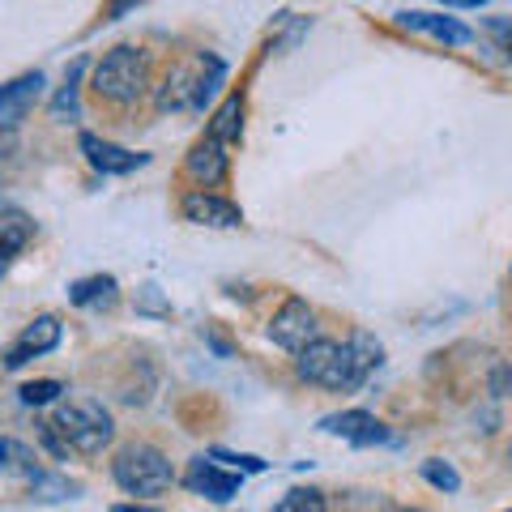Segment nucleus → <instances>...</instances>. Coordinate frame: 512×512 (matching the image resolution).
I'll use <instances>...</instances> for the list:
<instances>
[{"mask_svg": "<svg viewBox=\"0 0 512 512\" xmlns=\"http://www.w3.org/2000/svg\"><path fill=\"white\" fill-rule=\"evenodd\" d=\"M380 359H384V350H380V342L372 338V333H355L350 342L316 338L308 350L295 355V372L308 384H320V389L350 393L376 372Z\"/></svg>", "mask_w": 512, "mask_h": 512, "instance_id": "obj_1", "label": "nucleus"}, {"mask_svg": "<svg viewBox=\"0 0 512 512\" xmlns=\"http://www.w3.org/2000/svg\"><path fill=\"white\" fill-rule=\"evenodd\" d=\"M397 22L406 30H423V35L440 39V43H474V30L461 26L457 18H440V13H397Z\"/></svg>", "mask_w": 512, "mask_h": 512, "instance_id": "obj_14", "label": "nucleus"}, {"mask_svg": "<svg viewBox=\"0 0 512 512\" xmlns=\"http://www.w3.org/2000/svg\"><path fill=\"white\" fill-rule=\"evenodd\" d=\"M111 478L128 495H163L175 483V470L154 444H124L111 461Z\"/></svg>", "mask_w": 512, "mask_h": 512, "instance_id": "obj_5", "label": "nucleus"}, {"mask_svg": "<svg viewBox=\"0 0 512 512\" xmlns=\"http://www.w3.org/2000/svg\"><path fill=\"white\" fill-rule=\"evenodd\" d=\"M500 35H504V52H512V26H500Z\"/></svg>", "mask_w": 512, "mask_h": 512, "instance_id": "obj_29", "label": "nucleus"}, {"mask_svg": "<svg viewBox=\"0 0 512 512\" xmlns=\"http://www.w3.org/2000/svg\"><path fill=\"white\" fill-rule=\"evenodd\" d=\"M180 214H184V222H192V227H239V222H244L235 201L218 197V192H205V188L184 192Z\"/></svg>", "mask_w": 512, "mask_h": 512, "instance_id": "obj_7", "label": "nucleus"}, {"mask_svg": "<svg viewBox=\"0 0 512 512\" xmlns=\"http://www.w3.org/2000/svg\"><path fill=\"white\" fill-rule=\"evenodd\" d=\"M491 393L495 397H508L512 393V367H495V372H491Z\"/></svg>", "mask_w": 512, "mask_h": 512, "instance_id": "obj_24", "label": "nucleus"}, {"mask_svg": "<svg viewBox=\"0 0 512 512\" xmlns=\"http://www.w3.org/2000/svg\"><path fill=\"white\" fill-rule=\"evenodd\" d=\"M94 90L107 103H137L141 94L150 90V56L141 47H111L94 69Z\"/></svg>", "mask_w": 512, "mask_h": 512, "instance_id": "obj_4", "label": "nucleus"}, {"mask_svg": "<svg viewBox=\"0 0 512 512\" xmlns=\"http://www.w3.org/2000/svg\"><path fill=\"white\" fill-rule=\"evenodd\" d=\"M13 453H18V444L0 440V470H5V466H9V457H13Z\"/></svg>", "mask_w": 512, "mask_h": 512, "instance_id": "obj_26", "label": "nucleus"}, {"mask_svg": "<svg viewBox=\"0 0 512 512\" xmlns=\"http://www.w3.org/2000/svg\"><path fill=\"white\" fill-rule=\"evenodd\" d=\"M320 431H329V436H342L350 444H389V427H384L376 414L367 410H342V414H329V419H320Z\"/></svg>", "mask_w": 512, "mask_h": 512, "instance_id": "obj_8", "label": "nucleus"}, {"mask_svg": "<svg viewBox=\"0 0 512 512\" xmlns=\"http://www.w3.org/2000/svg\"><path fill=\"white\" fill-rule=\"evenodd\" d=\"M389 512H402V508H389Z\"/></svg>", "mask_w": 512, "mask_h": 512, "instance_id": "obj_31", "label": "nucleus"}, {"mask_svg": "<svg viewBox=\"0 0 512 512\" xmlns=\"http://www.w3.org/2000/svg\"><path fill=\"white\" fill-rule=\"evenodd\" d=\"M111 512H163V508H150V504H116Z\"/></svg>", "mask_w": 512, "mask_h": 512, "instance_id": "obj_27", "label": "nucleus"}, {"mask_svg": "<svg viewBox=\"0 0 512 512\" xmlns=\"http://www.w3.org/2000/svg\"><path fill=\"white\" fill-rule=\"evenodd\" d=\"M82 69H86V60H77L73 69H69V82L60 86L56 103H52V116H56V120H64V116H77V77H82Z\"/></svg>", "mask_w": 512, "mask_h": 512, "instance_id": "obj_19", "label": "nucleus"}, {"mask_svg": "<svg viewBox=\"0 0 512 512\" xmlns=\"http://www.w3.org/2000/svg\"><path fill=\"white\" fill-rule=\"evenodd\" d=\"M269 338H274L282 350H291V355H299V350H308V346L320 338L316 312H312L303 299H286L282 308L274 312V320H269Z\"/></svg>", "mask_w": 512, "mask_h": 512, "instance_id": "obj_6", "label": "nucleus"}, {"mask_svg": "<svg viewBox=\"0 0 512 512\" xmlns=\"http://www.w3.org/2000/svg\"><path fill=\"white\" fill-rule=\"evenodd\" d=\"M82 154L90 158V167L103 171V175H128V171L146 167V154L120 150V146H111V141L94 137V133H82Z\"/></svg>", "mask_w": 512, "mask_h": 512, "instance_id": "obj_11", "label": "nucleus"}, {"mask_svg": "<svg viewBox=\"0 0 512 512\" xmlns=\"http://www.w3.org/2000/svg\"><path fill=\"white\" fill-rule=\"evenodd\" d=\"M52 427L60 431V440L73 448V453H103L116 436V423H111V414L103 410V402H94V397H69V402H60L56 414H52Z\"/></svg>", "mask_w": 512, "mask_h": 512, "instance_id": "obj_3", "label": "nucleus"}, {"mask_svg": "<svg viewBox=\"0 0 512 512\" xmlns=\"http://www.w3.org/2000/svg\"><path fill=\"white\" fill-rule=\"evenodd\" d=\"M30 235H35V222L26 214H0V278H5L13 256L30 244Z\"/></svg>", "mask_w": 512, "mask_h": 512, "instance_id": "obj_15", "label": "nucleus"}, {"mask_svg": "<svg viewBox=\"0 0 512 512\" xmlns=\"http://www.w3.org/2000/svg\"><path fill=\"white\" fill-rule=\"evenodd\" d=\"M137 308H141V312H154V316H171V308L163 303V295H158V286H141Z\"/></svg>", "mask_w": 512, "mask_h": 512, "instance_id": "obj_23", "label": "nucleus"}, {"mask_svg": "<svg viewBox=\"0 0 512 512\" xmlns=\"http://www.w3.org/2000/svg\"><path fill=\"white\" fill-rule=\"evenodd\" d=\"M188 175L197 184H205V188H214V184H222L227 180V171H231V154H227V141H218V137H210L205 133L197 146L188 150Z\"/></svg>", "mask_w": 512, "mask_h": 512, "instance_id": "obj_9", "label": "nucleus"}, {"mask_svg": "<svg viewBox=\"0 0 512 512\" xmlns=\"http://www.w3.org/2000/svg\"><path fill=\"white\" fill-rule=\"evenodd\" d=\"M508 466H512V444H508Z\"/></svg>", "mask_w": 512, "mask_h": 512, "instance_id": "obj_30", "label": "nucleus"}, {"mask_svg": "<svg viewBox=\"0 0 512 512\" xmlns=\"http://www.w3.org/2000/svg\"><path fill=\"white\" fill-rule=\"evenodd\" d=\"M423 478H427V483L436 487V491H448V495H453V491L461 487V474H457L453 466H448V461H436V457L423 461Z\"/></svg>", "mask_w": 512, "mask_h": 512, "instance_id": "obj_20", "label": "nucleus"}, {"mask_svg": "<svg viewBox=\"0 0 512 512\" xmlns=\"http://www.w3.org/2000/svg\"><path fill=\"white\" fill-rule=\"evenodd\" d=\"M222 77H227V64L210 52H201L192 64H175L158 90V111H201L218 94Z\"/></svg>", "mask_w": 512, "mask_h": 512, "instance_id": "obj_2", "label": "nucleus"}, {"mask_svg": "<svg viewBox=\"0 0 512 512\" xmlns=\"http://www.w3.org/2000/svg\"><path fill=\"white\" fill-rule=\"evenodd\" d=\"M56 342H60V320L56 316H35L22 329V338L13 342V350L5 355V367H22L35 355H47V350H56Z\"/></svg>", "mask_w": 512, "mask_h": 512, "instance_id": "obj_10", "label": "nucleus"}, {"mask_svg": "<svg viewBox=\"0 0 512 512\" xmlns=\"http://www.w3.org/2000/svg\"><path fill=\"white\" fill-rule=\"evenodd\" d=\"M116 278L111 274H94V278H82V282H73V291L69 299L77 303V308H111L116 303Z\"/></svg>", "mask_w": 512, "mask_h": 512, "instance_id": "obj_16", "label": "nucleus"}, {"mask_svg": "<svg viewBox=\"0 0 512 512\" xmlns=\"http://www.w3.org/2000/svg\"><path fill=\"white\" fill-rule=\"evenodd\" d=\"M60 393H64L60 380H30V384H22V402L26 406H47V402H56Z\"/></svg>", "mask_w": 512, "mask_h": 512, "instance_id": "obj_21", "label": "nucleus"}, {"mask_svg": "<svg viewBox=\"0 0 512 512\" xmlns=\"http://www.w3.org/2000/svg\"><path fill=\"white\" fill-rule=\"evenodd\" d=\"M43 94V73H26L18 77V82L0 86V128H13L30 107H35V99Z\"/></svg>", "mask_w": 512, "mask_h": 512, "instance_id": "obj_13", "label": "nucleus"}, {"mask_svg": "<svg viewBox=\"0 0 512 512\" xmlns=\"http://www.w3.org/2000/svg\"><path fill=\"white\" fill-rule=\"evenodd\" d=\"M239 133H244V94H231V99L218 107V116H214V124H210V137H218V141H239Z\"/></svg>", "mask_w": 512, "mask_h": 512, "instance_id": "obj_17", "label": "nucleus"}, {"mask_svg": "<svg viewBox=\"0 0 512 512\" xmlns=\"http://www.w3.org/2000/svg\"><path fill=\"white\" fill-rule=\"evenodd\" d=\"M184 483H188V491L205 495V500H235V491H239V474L218 470V466H214V457H210V461L197 457V461L188 466Z\"/></svg>", "mask_w": 512, "mask_h": 512, "instance_id": "obj_12", "label": "nucleus"}, {"mask_svg": "<svg viewBox=\"0 0 512 512\" xmlns=\"http://www.w3.org/2000/svg\"><path fill=\"white\" fill-rule=\"evenodd\" d=\"M210 457H214V461H227V466H239L244 474H261V470H265V461H261V457H248V453H227V448H214Z\"/></svg>", "mask_w": 512, "mask_h": 512, "instance_id": "obj_22", "label": "nucleus"}, {"mask_svg": "<svg viewBox=\"0 0 512 512\" xmlns=\"http://www.w3.org/2000/svg\"><path fill=\"white\" fill-rule=\"evenodd\" d=\"M274 512H329V504H325V495H320V491H312V487H295V491H286V495H282Z\"/></svg>", "mask_w": 512, "mask_h": 512, "instance_id": "obj_18", "label": "nucleus"}, {"mask_svg": "<svg viewBox=\"0 0 512 512\" xmlns=\"http://www.w3.org/2000/svg\"><path fill=\"white\" fill-rule=\"evenodd\" d=\"M141 0H111V9H107V18H120V13H128V9H137Z\"/></svg>", "mask_w": 512, "mask_h": 512, "instance_id": "obj_25", "label": "nucleus"}, {"mask_svg": "<svg viewBox=\"0 0 512 512\" xmlns=\"http://www.w3.org/2000/svg\"><path fill=\"white\" fill-rule=\"evenodd\" d=\"M440 5H461V9H478V5H487V0H440Z\"/></svg>", "mask_w": 512, "mask_h": 512, "instance_id": "obj_28", "label": "nucleus"}]
</instances>
